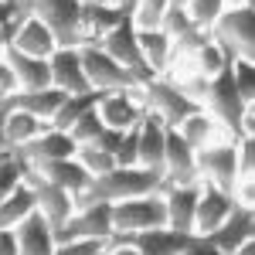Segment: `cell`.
<instances>
[{"mask_svg":"<svg viewBox=\"0 0 255 255\" xmlns=\"http://www.w3.org/2000/svg\"><path fill=\"white\" fill-rule=\"evenodd\" d=\"M208 38L235 61H255V3H232L215 27L208 31Z\"/></svg>","mask_w":255,"mask_h":255,"instance_id":"obj_2","label":"cell"},{"mask_svg":"<svg viewBox=\"0 0 255 255\" xmlns=\"http://www.w3.org/2000/svg\"><path fill=\"white\" fill-rule=\"evenodd\" d=\"M3 61L10 65L14 79H17L20 92H31V89H51V68L48 58H31V55H20L14 48L3 51Z\"/></svg>","mask_w":255,"mask_h":255,"instance_id":"obj_23","label":"cell"},{"mask_svg":"<svg viewBox=\"0 0 255 255\" xmlns=\"http://www.w3.org/2000/svg\"><path fill=\"white\" fill-rule=\"evenodd\" d=\"M232 3H235V0H184L180 7H184L187 20L194 24L197 31H204V34H208V31L215 27V20L221 17Z\"/></svg>","mask_w":255,"mask_h":255,"instance_id":"obj_30","label":"cell"},{"mask_svg":"<svg viewBox=\"0 0 255 255\" xmlns=\"http://www.w3.org/2000/svg\"><path fill=\"white\" fill-rule=\"evenodd\" d=\"M48 68H51V85H55L58 92H65V96L92 92L89 82H85V72H82L79 48H58V51L48 58Z\"/></svg>","mask_w":255,"mask_h":255,"instance_id":"obj_18","label":"cell"},{"mask_svg":"<svg viewBox=\"0 0 255 255\" xmlns=\"http://www.w3.org/2000/svg\"><path fill=\"white\" fill-rule=\"evenodd\" d=\"M136 41H139V51H143L146 68L153 72V79L157 75H167V68L174 61V41L167 38L160 27H153V31H136Z\"/></svg>","mask_w":255,"mask_h":255,"instance_id":"obj_26","label":"cell"},{"mask_svg":"<svg viewBox=\"0 0 255 255\" xmlns=\"http://www.w3.org/2000/svg\"><path fill=\"white\" fill-rule=\"evenodd\" d=\"M0 255H17V238H14V228H0Z\"/></svg>","mask_w":255,"mask_h":255,"instance_id":"obj_43","label":"cell"},{"mask_svg":"<svg viewBox=\"0 0 255 255\" xmlns=\"http://www.w3.org/2000/svg\"><path fill=\"white\" fill-rule=\"evenodd\" d=\"M235 208V197L201 184V194H197V208H194V235H211L225 218L232 215Z\"/></svg>","mask_w":255,"mask_h":255,"instance_id":"obj_19","label":"cell"},{"mask_svg":"<svg viewBox=\"0 0 255 255\" xmlns=\"http://www.w3.org/2000/svg\"><path fill=\"white\" fill-rule=\"evenodd\" d=\"M167 129L170 126H163L157 116H146L139 119L136 126V163L139 167H146V170H153V174L163 177V146H167Z\"/></svg>","mask_w":255,"mask_h":255,"instance_id":"obj_15","label":"cell"},{"mask_svg":"<svg viewBox=\"0 0 255 255\" xmlns=\"http://www.w3.org/2000/svg\"><path fill=\"white\" fill-rule=\"evenodd\" d=\"M235 146H238V177L245 180V177H252L255 174V139H235Z\"/></svg>","mask_w":255,"mask_h":255,"instance_id":"obj_39","label":"cell"},{"mask_svg":"<svg viewBox=\"0 0 255 255\" xmlns=\"http://www.w3.org/2000/svg\"><path fill=\"white\" fill-rule=\"evenodd\" d=\"M72 157H75V163H79L89 177H102V174H109V170L116 167V157L106 153L102 146H96V143H82V146H75Z\"/></svg>","mask_w":255,"mask_h":255,"instance_id":"obj_32","label":"cell"},{"mask_svg":"<svg viewBox=\"0 0 255 255\" xmlns=\"http://www.w3.org/2000/svg\"><path fill=\"white\" fill-rule=\"evenodd\" d=\"M102 129H106V126H102L99 113H96V109H89L82 119H75V126L68 129V136L75 139V146H82V143H96Z\"/></svg>","mask_w":255,"mask_h":255,"instance_id":"obj_36","label":"cell"},{"mask_svg":"<svg viewBox=\"0 0 255 255\" xmlns=\"http://www.w3.org/2000/svg\"><path fill=\"white\" fill-rule=\"evenodd\" d=\"M153 228H167V208L160 194H143L113 204V235H136Z\"/></svg>","mask_w":255,"mask_h":255,"instance_id":"obj_6","label":"cell"},{"mask_svg":"<svg viewBox=\"0 0 255 255\" xmlns=\"http://www.w3.org/2000/svg\"><path fill=\"white\" fill-rule=\"evenodd\" d=\"M24 184H27L31 194H34V211L58 232L61 225L68 221V215L75 211V197L68 194V191H61V187H55V184H48V180L38 177L31 167L24 170Z\"/></svg>","mask_w":255,"mask_h":255,"instance_id":"obj_10","label":"cell"},{"mask_svg":"<svg viewBox=\"0 0 255 255\" xmlns=\"http://www.w3.org/2000/svg\"><path fill=\"white\" fill-rule=\"evenodd\" d=\"M208 238L215 249H221L225 255H232L238 245H245L249 238H255V208H232V215L218 225L211 235H201Z\"/></svg>","mask_w":255,"mask_h":255,"instance_id":"obj_16","label":"cell"},{"mask_svg":"<svg viewBox=\"0 0 255 255\" xmlns=\"http://www.w3.org/2000/svg\"><path fill=\"white\" fill-rule=\"evenodd\" d=\"M96 44L113 61H116L119 68H126V72H129L139 85L153 79V72H150V68H146V61H143V51H139V41H136V27H133L129 14L119 20V24L109 31V34H106V38H99Z\"/></svg>","mask_w":255,"mask_h":255,"instance_id":"obj_8","label":"cell"},{"mask_svg":"<svg viewBox=\"0 0 255 255\" xmlns=\"http://www.w3.org/2000/svg\"><path fill=\"white\" fill-rule=\"evenodd\" d=\"M31 211H34V194L27 184H20L17 191H10L0 201V228H17Z\"/></svg>","mask_w":255,"mask_h":255,"instance_id":"obj_29","label":"cell"},{"mask_svg":"<svg viewBox=\"0 0 255 255\" xmlns=\"http://www.w3.org/2000/svg\"><path fill=\"white\" fill-rule=\"evenodd\" d=\"M201 184H163V208H167V228L177 235H194V208Z\"/></svg>","mask_w":255,"mask_h":255,"instance_id":"obj_11","label":"cell"},{"mask_svg":"<svg viewBox=\"0 0 255 255\" xmlns=\"http://www.w3.org/2000/svg\"><path fill=\"white\" fill-rule=\"evenodd\" d=\"M187 58H191V68H194L197 75H204L208 82L215 79L218 72H225V68L232 65V58H228V55H225V51H221V48H218L211 38L204 41V44L197 48L194 55H187Z\"/></svg>","mask_w":255,"mask_h":255,"instance_id":"obj_31","label":"cell"},{"mask_svg":"<svg viewBox=\"0 0 255 255\" xmlns=\"http://www.w3.org/2000/svg\"><path fill=\"white\" fill-rule=\"evenodd\" d=\"M109 242L102 238H75V242H58L55 255H106Z\"/></svg>","mask_w":255,"mask_h":255,"instance_id":"obj_37","label":"cell"},{"mask_svg":"<svg viewBox=\"0 0 255 255\" xmlns=\"http://www.w3.org/2000/svg\"><path fill=\"white\" fill-rule=\"evenodd\" d=\"M27 10L55 34L58 48H79V44H85L82 0H27Z\"/></svg>","mask_w":255,"mask_h":255,"instance_id":"obj_4","label":"cell"},{"mask_svg":"<svg viewBox=\"0 0 255 255\" xmlns=\"http://www.w3.org/2000/svg\"><path fill=\"white\" fill-rule=\"evenodd\" d=\"M136 96H139V102H143V109H146L150 116H157L163 126H170V129L180 126L194 109H201L194 99H187L184 89H180L174 79H167V75H157V79L143 82L136 89Z\"/></svg>","mask_w":255,"mask_h":255,"instance_id":"obj_3","label":"cell"},{"mask_svg":"<svg viewBox=\"0 0 255 255\" xmlns=\"http://www.w3.org/2000/svg\"><path fill=\"white\" fill-rule=\"evenodd\" d=\"M136 126L123 133V143H119V150H116V167H139L136 163Z\"/></svg>","mask_w":255,"mask_h":255,"instance_id":"obj_38","label":"cell"},{"mask_svg":"<svg viewBox=\"0 0 255 255\" xmlns=\"http://www.w3.org/2000/svg\"><path fill=\"white\" fill-rule=\"evenodd\" d=\"M167 7H170V0H133V14H129V20H133L136 31H153V27H160Z\"/></svg>","mask_w":255,"mask_h":255,"instance_id":"obj_33","label":"cell"},{"mask_svg":"<svg viewBox=\"0 0 255 255\" xmlns=\"http://www.w3.org/2000/svg\"><path fill=\"white\" fill-rule=\"evenodd\" d=\"M180 255H225V252H221V249H215L208 238L191 235V238H187V245L180 249Z\"/></svg>","mask_w":255,"mask_h":255,"instance_id":"obj_40","label":"cell"},{"mask_svg":"<svg viewBox=\"0 0 255 255\" xmlns=\"http://www.w3.org/2000/svg\"><path fill=\"white\" fill-rule=\"evenodd\" d=\"M79 58H82V72H85L89 89L99 92V96H106V92H129V89H139V82L133 79L126 68H119V65L99 48L96 41L79 44Z\"/></svg>","mask_w":255,"mask_h":255,"instance_id":"obj_5","label":"cell"},{"mask_svg":"<svg viewBox=\"0 0 255 255\" xmlns=\"http://www.w3.org/2000/svg\"><path fill=\"white\" fill-rule=\"evenodd\" d=\"M119 143H123V133H119V129H102L99 139H96V146H102V150H106V153H113V157H116Z\"/></svg>","mask_w":255,"mask_h":255,"instance_id":"obj_42","label":"cell"},{"mask_svg":"<svg viewBox=\"0 0 255 255\" xmlns=\"http://www.w3.org/2000/svg\"><path fill=\"white\" fill-rule=\"evenodd\" d=\"M3 3H20V0H3Z\"/></svg>","mask_w":255,"mask_h":255,"instance_id":"obj_47","label":"cell"},{"mask_svg":"<svg viewBox=\"0 0 255 255\" xmlns=\"http://www.w3.org/2000/svg\"><path fill=\"white\" fill-rule=\"evenodd\" d=\"M14 238H17V255H55V245H58L55 242V228L38 211H31L14 228Z\"/></svg>","mask_w":255,"mask_h":255,"instance_id":"obj_21","label":"cell"},{"mask_svg":"<svg viewBox=\"0 0 255 255\" xmlns=\"http://www.w3.org/2000/svg\"><path fill=\"white\" fill-rule=\"evenodd\" d=\"M106 255H136V249H133V245H126V242H119V238H109Z\"/></svg>","mask_w":255,"mask_h":255,"instance_id":"obj_44","label":"cell"},{"mask_svg":"<svg viewBox=\"0 0 255 255\" xmlns=\"http://www.w3.org/2000/svg\"><path fill=\"white\" fill-rule=\"evenodd\" d=\"M174 129H177V136L184 139L194 153H197V150H204V146H211V143L232 139V133H228V129H225L208 109H194V113L184 119L180 126H174Z\"/></svg>","mask_w":255,"mask_h":255,"instance_id":"obj_20","label":"cell"},{"mask_svg":"<svg viewBox=\"0 0 255 255\" xmlns=\"http://www.w3.org/2000/svg\"><path fill=\"white\" fill-rule=\"evenodd\" d=\"M75 238H113V204L92 201V204H75L68 221L55 232V242H75Z\"/></svg>","mask_w":255,"mask_h":255,"instance_id":"obj_9","label":"cell"},{"mask_svg":"<svg viewBox=\"0 0 255 255\" xmlns=\"http://www.w3.org/2000/svg\"><path fill=\"white\" fill-rule=\"evenodd\" d=\"M82 3H99V7H123L126 0H82Z\"/></svg>","mask_w":255,"mask_h":255,"instance_id":"obj_45","label":"cell"},{"mask_svg":"<svg viewBox=\"0 0 255 255\" xmlns=\"http://www.w3.org/2000/svg\"><path fill=\"white\" fill-rule=\"evenodd\" d=\"M0 153H3V150H0Z\"/></svg>","mask_w":255,"mask_h":255,"instance_id":"obj_48","label":"cell"},{"mask_svg":"<svg viewBox=\"0 0 255 255\" xmlns=\"http://www.w3.org/2000/svg\"><path fill=\"white\" fill-rule=\"evenodd\" d=\"M96 113H99V119H102L106 129H119V133L133 129L139 119L146 116V109H143V102H139L136 89H129V92H106V96L99 99Z\"/></svg>","mask_w":255,"mask_h":255,"instance_id":"obj_12","label":"cell"},{"mask_svg":"<svg viewBox=\"0 0 255 255\" xmlns=\"http://www.w3.org/2000/svg\"><path fill=\"white\" fill-rule=\"evenodd\" d=\"M197 180L208 184V187L225 191V194L235 191V184L242 180V177H238L235 139H221V143H211V146L197 150Z\"/></svg>","mask_w":255,"mask_h":255,"instance_id":"obj_7","label":"cell"},{"mask_svg":"<svg viewBox=\"0 0 255 255\" xmlns=\"http://www.w3.org/2000/svg\"><path fill=\"white\" fill-rule=\"evenodd\" d=\"M7 44H10V38H7V34L0 31V58H3V51H7Z\"/></svg>","mask_w":255,"mask_h":255,"instance_id":"obj_46","label":"cell"},{"mask_svg":"<svg viewBox=\"0 0 255 255\" xmlns=\"http://www.w3.org/2000/svg\"><path fill=\"white\" fill-rule=\"evenodd\" d=\"M38 177H44L48 184H55V187H61V191H68L72 197H82L85 194V187L92 184V177L82 170L79 163H75V157L68 160H48V163H34L31 167Z\"/></svg>","mask_w":255,"mask_h":255,"instance_id":"obj_22","label":"cell"},{"mask_svg":"<svg viewBox=\"0 0 255 255\" xmlns=\"http://www.w3.org/2000/svg\"><path fill=\"white\" fill-rule=\"evenodd\" d=\"M163 191V177L146 170V167H113L109 174L92 177V184L85 187V194L75 197V204H92V201H133L143 194H160Z\"/></svg>","mask_w":255,"mask_h":255,"instance_id":"obj_1","label":"cell"},{"mask_svg":"<svg viewBox=\"0 0 255 255\" xmlns=\"http://www.w3.org/2000/svg\"><path fill=\"white\" fill-rule=\"evenodd\" d=\"M163 184H201V180H197V153L177 136V129H167V146H163Z\"/></svg>","mask_w":255,"mask_h":255,"instance_id":"obj_14","label":"cell"},{"mask_svg":"<svg viewBox=\"0 0 255 255\" xmlns=\"http://www.w3.org/2000/svg\"><path fill=\"white\" fill-rule=\"evenodd\" d=\"M232 85L242 96V102H255V61H232Z\"/></svg>","mask_w":255,"mask_h":255,"instance_id":"obj_35","label":"cell"},{"mask_svg":"<svg viewBox=\"0 0 255 255\" xmlns=\"http://www.w3.org/2000/svg\"><path fill=\"white\" fill-rule=\"evenodd\" d=\"M99 92H82V96H65V102L58 106V113L51 116V129H61V133H68L72 126H75V119H82L89 109H96L99 106Z\"/></svg>","mask_w":255,"mask_h":255,"instance_id":"obj_28","label":"cell"},{"mask_svg":"<svg viewBox=\"0 0 255 255\" xmlns=\"http://www.w3.org/2000/svg\"><path fill=\"white\" fill-rule=\"evenodd\" d=\"M17 92V79H14V72H10V65L0 58V106L7 102V99Z\"/></svg>","mask_w":255,"mask_h":255,"instance_id":"obj_41","label":"cell"},{"mask_svg":"<svg viewBox=\"0 0 255 255\" xmlns=\"http://www.w3.org/2000/svg\"><path fill=\"white\" fill-rule=\"evenodd\" d=\"M24 170H27V163L17 160L10 150H3V153H0V201L24 184Z\"/></svg>","mask_w":255,"mask_h":255,"instance_id":"obj_34","label":"cell"},{"mask_svg":"<svg viewBox=\"0 0 255 255\" xmlns=\"http://www.w3.org/2000/svg\"><path fill=\"white\" fill-rule=\"evenodd\" d=\"M126 245H133L136 255H180L191 235H177L170 228H153V232H136V235H113Z\"/></svg>","mask_w":255,"mask_h":255,"instance_id":"obj_25","label":"cell"},{"mask_svg":"<svg viewBox=\"0 0 255 255\" xmlns=\"http://www.w3.org/2000/svg\"><path fill=\"white\" fill-rule=\"evenodd\" d=\"M7 48H14L20 55H31V58H51V55L58 51V41H55V34H51L34 14H27V17L17 20L14 38H10Z\"/></svg>","mask_w":255,"mask_h":255,"instance_id":"obj_17","label":"cell"},{"mask_svg":"<svg viewBox=\"0 0 255 255\" xmlns=\"http://www.w3.org/2000/svg\"><path fill=\"white\" fill-rule=\"evenodd\" d=\"M65 102V92H58L55 85L51 89H31V92H14V96L3 102V109H20V113H31L41 123H51V116L58 113V106Z\"/></svg>","mask_w":255,"mask_h":255,"instance_id":"obj_24","label":"cell"},{"mask_svg":"<svg viewBox=\"0 0 255 255\" xmlns=\"http://www.w3.org/2000/svg\"><path fill=\"white\" fill-rule=\"evenodd\" d=\"M17 160H24L27 167H34V163H48V160H68L75 153V139L68 136V133H61V129H44L38 136L31 139V143H24L17 150H10Z\"/></svg>","mask_w":255,"mask_h":255,"instance_id":"obj_13","label":"cell"},{"mask_svg":"<svg viewBox=\"0 0 255 255\" xmlns=\"http://www.w3.org/2000/svg\"><path fill=\"white\" fill-rule=\"evenodd\" d=\"M44 129H48V123L34 119L31 113L3 109V150H17L24 143H31L38 133H44Z\"/></svg>","mask_w":255,"mask_h":255,"instance_id":"obj_27","label":"cell"}]
</instances>
